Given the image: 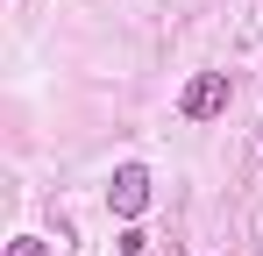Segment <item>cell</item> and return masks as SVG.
Returning <instances> with one entry per match:
<instances>
[{
    "instance_id": "1",
    "label": "cell",
    "mask_w": 263,
    "mask_h": 256,
    "mask_svg": "<svg viewBox=\"0 0 263 256\" xmlns=\"http://www.w3.org/2000/svg\"><path fill=\"white\" fill-rule=\"evenodd\" d=\"M178 114H185V121H214V114H228V71H192Z\"/></svg>"
},
{
    "instance_id": "3",
    "label": "cell",
    "mask_w": 263,
    "mask_h": 256,
    "mask_svg": "<svg viewBox=\"0 0 263 256\" xmlns=\"http://www.w3.org/2000/svg\"><path fill=\"white\" fill-rule=\"evenodd\" d=\"M7 256H43V235H14V242H7Z\"/></svg>"
},
{
    "instance_id": "2",
    "label": "cell",
    "mask_w": 263,
    "mask_h": 256,
    "mask_svg": "<svg viewBox=\"0 0 263 256\" xmlns=\"http://www.w3.org/2000/svg\"><path fill=\"white\" fill-rule=\"evenodd\" d=\"M107 207L121 213V221H135V213L149 207V171H142V164H121L114 185H107Z\"/></svg>"
}]
</instances>
